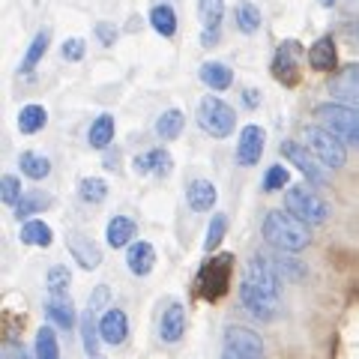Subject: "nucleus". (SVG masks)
<instances>
[{
    "label": "nucleus",
    "instance_id": "nucleus-39",
    "mask_svg": "<svg viewBox=\"0 0 359 359\" xmlns=\"http://www.w3.org/2000/svg\"><path fill=\"white\" fill-rule=\"evenodd\" d=\"M261 186H264V192H278V189H287V186H290L287 168H285V165H269Z\"/></svg>",
    "mask_w": 359,
    "mask_h": 359
},
{
    "label": "nucleus",
    "instance_id": "nucleus-3",
    "mask_svg": "<svg viewBox=\"0 0 359 359\" xmlns=\"http://www.w3.org/2000/svg\"><path fill=\"white\" fill-rule=\"evenodd\" d=\"M314 120H318V126L330 129L344 144L359 147V108L341 105V102H323L314 108Z\"/></svg>",
    "mask_w": 359,
    "mask_h": 359
},
{
    "label": "nucleus",
    "instance_id": "nucleus-32",
    "mask_svg": "<svg viewBox=\"0 0 359 359\" xmlns=\"http://www.w3.org/2000/svg\"><path fill=\"white\" fill-rule=\"evenodd\" d=\"M51 48V27H42L36 36H33V42H30V48H27V54H25V60H21V72H30L33 66H36L42 57H45V51Z\"/></svg>",
    "mask_w": 359,
    "mask_h": 359
},
{
    "label": "nucleus",
    "instance_id": "nucleus-21",
    "mask_svg": "<svg viewBox=\"0 0 359 359\" xmlns=\"http://www.w3.org/2000/svg\"><path fill=\"white\" fill-rule=\"evenodd\" d=\"M135 237H138V224H135V219H129V216H114L105 228V240H108L111 249H129L135 243Z\"/></svg>",
    "mask_w": 359,
    "mask_h": 359
},
{
    "label": "nucleus",
    "instance_id": "nucleus-7",
    "mask_svg": "<svg viewBox=\"0 0 359 359\" xmlns=\"http://www.w3.org/2000/svg\"><path fill=\"white\" fill-rule=\"evenodd\" d=\"M222 351H231L237 356H252V359H266L264 339L255 330L243 327V323H228L222 332Z\"/></svg>",
    "mask_w": 359,
    "mask_h": 359
},
{
    "label": "nucleus",
    "instance_id": "nucleus-2",
    "mask_svg": "<svg viewBox=\"0 0 359 359\" xmlns=\"http://www.w3.org/2000/svg\"><path fill=\"white\" fill-rule=\"evenodd\" d=\"M285 210L302 224H309V228L311 224H323L330 219V204L306 183H290L285 189Z\"/></svg>",
    "mask_w": 359,
    "mask_h": 359
},
{
    "label": "nucleus",
    "instance_id": "nucleus-22",
    "mask_svg": "<svg viewBox=\"0 0 359 359\" xmlns=\"http://www.w3.org/2000/svg\"><path fill=\"white\" fill-rule=\"evenodd\" d=\"M51 204H54V198H51L48 192H42V189H33V192L21 195V201L13 207V212H15V219L25 224V222H30L33 216H36V212L51 210Z\"/></svg>",
    "mask_w": 359,
    "mask_h": 359
},
{
    "label": "nucleus",
    "instance_id": "nucleus-10",
    "mask_svg": "<svg viewBox=\"0 0 359 359\" xmlns=\"http://www.w3.org/2000/svg\"><path fill=\"white\" fill-rule=\"evenodd\" d=\"M299 51H302V45L297 39H285L276 48V57H273V66H269V69H273L276 81H282L285 87L299 84Z\"/></svg>",
    "mask_w": 359,
    "mask_h": 359
},
{
    "label": "nucleus",
    "instance_id": "nucleus-18",
    "mask_svg": "<svg viewBox=\"0 0 359 359\" xmlns=\"http://www.w3.org/2000/svg\"><path fill=\"white\" fill-rule=\"evenodd\" d=\"M99 332H102L105 344H123L129 339V318L123 309H108L99 320Z\"/></svg>",
    "mask_w": 359,
    "mask_h": 359
},
{
    "label": "nucleus",
    "instance_id": "nucleus-36",
    "mask_svg": "<svg viewBox=\"0 0 359 359\" xmlns=\"http://www.w3.org/2000/svg\"><path fill=\"white\" fill-rule=\"evenodd\" d=\"M78 195H81L84 204H102L108 198V183L102 177H84L81 186H78Z\"/></svg>",
    "mask_w": 359,
    "mask_h": 359
},
{
    "label": "nucleus",
    "instance_id": "nucleus-31",
    "mask_svg": "<svg viewBox=\"0 0 359 359\" xmlns=\"http://www.w3.org/2000/svg\"><path fill=\"white\" fill-rule=\"evenodd\" d=\"M150 25H153V30L159 33V36H165V39H171L174 33H177V13L168 4H159V6H153L150 9Z\"/></svg>",
    "mask_w": 359,
    "mask_h": 359
},
{
    "label": "nucleus",
    "instance_id": "nucleus-14",
    "mask_svg": "<svg viewBox=\"0 0 359 359\" xmlns=\"http://www.w3.org/2000/svg\"><path fill=\"white\" fill-rule=\"evenodd\" d=\"M66 249L72 252V257H75V264L81 266V269H96L99 264H102V249H99V243L96 240H90L87 233H78V231H72L69 237H66Z\"/></svg>",
    "mask_w": 359,
    "mask_h": 359
},
{
    "label": "nucleus",
    "instance_id": "nucleus-5",
    "mask_svg": "<svg viewBox=\"0 0 359 359\" xmlns=\"http://www.w3.org/2000/svg\"><path fill=\"white\" fill-rule=\"evenodd\" d=\"M302 141H306V147L318 156L323 168H330V171H339V168L347 165V147L341 138H335L330 129L323 126H306L302 129Z\"/></svg>",
    "mask_w": 359,
    "mask_h": 359
},
{
    "label": "nucleus",
    "instance_id": "nucleus-37",
    "mask_svg": "<svg viewBox=\"0 0 359 359\" xmlns=\"http://www.w3.org/2000/svg\"><path fill=\"white\" fill-rule=\"evenodd\" d=\"M69 282H72L69 266L54 264L48 269V297H69Z\"/></svg>",
    "mask_w": 359,
    "mask_h": 359
},
{
    "label": "nucleus",
    "instance_id": "nucleus-1",
    "mask_svg": "<svg viewBox=\"0 0 359 359\" xmlns=\"http://www.w3.org/2000/svg\"><path fill=\"white\" fill-rule=\"evenodd\" d=\"M261 233H264V243L269 249L285 252V255H297L311 245L309 224L294 219L287 210H269L261 222Z\"/></svg>",
    "mask_w": 359,
    "mask_h": 359
},
{
    "label": "nucleus",
    "instance_id": "nucleus-30",
    "mask_svg": "<svg viewBox=\"0 0 359 359\" xmlns=\"http://www.w3.org/2000/svg\"><path fill=\"white\" fill-rule=\"evenodd\" d=\"M233 21H237L240 33L252 36V33L261 30V9H257L252 0H240L237 9H233Z\"/></svg>",
    "mask_w": 359,
    "mask_h": 359
},
{
    "label": "nucleus",
    "instance_id": "nucleus-16",
    "mask_svg": "<svg viewBox=\"0 0 359 359\" xmlns=\"http://www.w3.org/2000/svg\"><path fill=\"white\" fill-rule=\"evenodd\" d=\"M126 266L132 276L138 278H147L156 266V245L147 240H135L129 249H126Z\"/></svg>",
    "mask_w": 359,
    "mask_h": 359
},
{
    "label": "nucleus",
    "instance_id": "nucleus-25",
    "mask_svg": "<svg viewBox=\"0 0 359 359\" xmlns=\"http://www.w3.org/2000/svg\"><path fill=\"white\" fill-rule=\"evenodd\" d=\"M269 264H273V269L278 273V278H282V282H302V278L309 276V266L302 264L297 255L276 252V255H269Z\"/></svg>",
    "mask_w": 359,
    "mask_h": 359
},
{
    "label": "nucleus",
    "instance_id": "nucleus-42",
    "mask_svg": "<svg viewBox=\"0 0 359 359\" xmlns=\"http://www.w3.org/2000/svg\"><path fill=\"white\" fill-rule=\"evenodd\" d=\"M108 299H111V287H108V285H99V287H93V294H90V299H87V309L102 311V309L108 306Z\"/></svg>",
    "mask_w": 359,
    "mask_h": 359
},
{
    "label": "nucleus",
    "instance_id": "nucleus-41",
    "mask_svg": "<svg viewBox=\"0 0 359 359\" xmlns=\"http://www.w3.org/2000/svg\"><path fill=\"white\" fill-rule=\"evenodd\" d=\"M63 60H69V63H78V60H84V54H87V42L81 36H72V39H66L63 42Z\"/></svg>",
    "mask_w": 359,
    "mask_h": 359
},
{
    "label": "nucleus",
    "instance_id": "nucleus-43",
    "mask_svg": "<svg viewBox=\"0 0 359 359\" xmlns=\"http://www.w3.org/2000/svg\"><path fill=\"white\" fill-rule=\"evenodd\" d=\"M117 36H120V30L111 25V21H99V25H96V39L102 45H114Z\"/></svg>",
    "mask_w": 359,
    "mask_h": 359
},
{
    "label": "nucleus",
    "instance_id": "nucleus-29",
    "mask_svg": "<svg viewBox=\"0 0 359 359\" xmlns=\"http://www.w3.org/2000/svg\"><path fill=\"white\" fill-rule=\"evenodd\" d=\"M183 126H186V117L180 108H168L159 114V120H156V135H159L162 141H174L183 135Z\"/></svg>",
    "mask_w": 359,
    "mask_h": 359
},
{
    "label": "nucleus",
    "instance_id": "nucleus-4",
    "mask_svg": "<svg viewBox=\"0 0 359 359\" xmlns=\"http://www.w3.org/2000/svg\"><path fill=\"white\" fill-rule=\"evenodd\" d=\"M198 126L204 129L210 138L222 141L237 129V111L219 96H204L198 102Z\"/></svg>",
    "mask_w": 359,
    "mask_h": 359
},
{
    "label": "nucleus",
    "instance_id": "nucleus-34",
    "mask_svg": "<svg viewBox=\"0 0 359 359\" xmlns=\"http://www.w3.org/2000/svg\"><path fill=\"white\" fill-rule=\"evenodd\" d=\"M33 353H36V359H60L57 332H54L51 327H39L36 330V344H33Z\"/></svg>",
    "mask_w": 359,
    "mask_h": 359
},
{
    "label": "nucleus",
    "instance_id": "nucleus-26",
    "mask_svg": "<svg viewBox=\"0 0 359 359\" xmlns=\"http://www.w3.org/2000/svg\"><path fill=\"white\" fill-rule=\"evenodd\" d=\"M78 330H81L84 353H87L90 359H96V356H99V339H102V332H99V320H96V311H93V309H84V311H81Z\"/></svg>",
    "mask_w": 359,
    "mask_h": 359
},
{
    "label": "nucleus",
    "instance_id": "nucleus-46",
    "mask_svg": "<svg viewBox=\"0 0 359 359\" xmlns=\"http://www.w3.org/2000/svg\"><path fill=\"white\" fill-rule=\"evenodd\" d=\"M243 99H245V108H257V90H243Z\"/></svg>",
    "mask_w": 359,
    "mask_h": 359
},
{
    "label": "nucleus",
    "instance_id": "nucleus-40",
    "mask_svg": "<svg viewBox=\"0 0 359 359\" xmlns=\"http://www.w3.org/2000/svg\"><path fill=\"white\" fill-rule=\"evenodd\" d=\"M21 180L15 177V174H6L4 180H0V201L4 204H9V207H15L18 201H21Z\"/></svg>",
    "mask_w": 359,
    "mask_h": 359
},
{
    "label": "nucleus",
    "instance_id": "nucleus-6",
    "mask_svg": "<svg viewBox=\"0 0 359 359\" xmlns=\"http://www.w3.org/2000/svg\"><path fill=\"white\" fill-rule=\"evenodd\" d=\"M282 156L297 168L302 177L309 180V183H314V186H327V183H330V168H323L320 159L306 147V144H299V141H285V144H282Z\"/></svg>",
    "mask_w": 359,
    "mask_h": 359
},
{
    "label": "nucleus",
    "instance_id": "nucleus-15",
    "mask_svg": "<svg viewBox=\"0 0 359 359\" xmlns=\"http://www.w3.org/2000/svg\"><path fill=\"white\" fill-rule=\"evenodd\" d=\"M186 335V309L180 302H168L159 318V339L165 344H177Z\"/></svg>",
    "mask_w": 359,
    "mask_h": 359
},
{
    "label": "nucleus",
    "instance_id": "nucleus-17",
    "mask_svg": "<svg viewBox=\"0 0 359 359\" xmlns=\"http://www.w3.org/2000/svg\"><path fill=\"white\" fill-rule=\"evenodd\" d=\"M132 168L138 174H153V177H165V174H171V168H174V159H171V153H168L165 147H153L147 153H138L132 159Z\"/></svg>",
    "mask_w": 359,
    "mask_h": 359
},
{
    "label": "nucleus",
    "instance_id": "nucleus-12",
    "mask_svg": "<svg viewBox=\"0 0 359 359\" xmlns=\"http://www.w3.org/2000/svg\"><path fill=\"white\" fill-rule=\"evenodd\" d=\"M198 15H201V42L212 48L222 39L224 0H198Z\"/></svg>",
    "mask_w": 359,
    "mask_h": 359
},
{
    "label": "nucleus",
    "instance_id": "nucleus-8",
    "mask_svg": "<svg viewBox=\"0 0 359 359\" xmlns=\"http://www.w3.org/2000/svg\"><path fill=\"white\" fill-rule=\"evenodd\" d=\"M327 90H330V96L335 99V102L359 108V63L339 66V69L332 72V78L327 81Z\"/></svg>",
    "mask_w": 359,
    "mask_h": 359
},
{
    "label": "nucleus",
    "instance_id": "nucleus-35",
    "mask_svg": "<svg viewBox=\"0 0 359 359\" xmlns=\"http://www.w3.org/2000/svg\"><path fill=\"white\" fill-rule=\"evenodd\" d=\"M45 123H48V114H45L42 105H25L18 111V129L25 135H36L45 129Z\"/></svg>",
    "mask_w": 359,
    "mask_h": 359
},
{
    "label": "nucleus",
    "instance_id": "nucleus-45",
    "mask_svg": "<svg viewBox=\"0 0 359 359\" xmlns=\"http://www.w3.org/2000/svg\"><path fill=\"white\" fill-rule=\"evenodd\" d=\"M9 359H36V353H27L21 344H13L9 347Z\"/></svg>",
    "mask_w": 359,
    "mask_h": 359
},
{
    "label": "nucleus",
    "instance_id": "nucleus-33",
    "mask_svg": "<svg viewBox=\"0 0 359 359\" xmlns=\"http://www.w3.org/2000/svg\"><path fill=\"white\" fill-rule=\"evenodd\" d=\"M18 168H21V174L30 177V180H45V177L51 174V162L45 159V156L33 153V150L18 156Z\"/></svg>",
    "mask_w": 359,
    "mask_h": 359
},
{
    "label": "nucleus",
    "instance_id": "nucleus-19",
    "mask_svg": "<svg viewBox=\"0 0 359 359\" xmlns=\"http://www.w3.org/2000/svg\"><path fill=\"white\" fill-rule=\"evenodd\" d=\"M309 63L318 72H335L339 69V48H335L332 36H320L318 42L309 48Z\"/></svg>",
    "mask_w": 359,
    "mask_h": 359
},
{
    "label": "nucleus",
    "instance_id": "nucleus-38",
    "mask_svg": "<svg viewBox=\"0 0 359 359\" xmlns=\"http://www.w3.org/2000/svg\"><path fill=\"white\" fill-rule=\"evenodd\" d=\"M224 233H228V216L224 212H216V216L210 219V228H207V237H204V252H216Z\"/></svg>",
    "mask_w": 359,
    "mask_h": 359
},
{
    "label": "nucleus",
    "instance_id": "nucleus-9",
    "mask_svg": "<svg viewBox=\"0 0 359 359\" xmlns=\"http://www.w3.org/2000/svg\"><path fill=\"white\" fill-rule=\"evenodd\" d=\"M243 285L264 290V294H269V297H282V285H285V282H282V278H278V273L273 269V264H269V257H264V255H255L252 261L245 264Z\"/></svg>",
    "mask_w": 359,
    "mask_h": 359
},
{
    "label": "nucleus",
    "instance_id": "nucleus-27",
    "mask_svg": "<svg viewBox=\"0 0 359 359\" xmlns=\"http://www.w3.org/2000/svg\"><path fill=\"white\" fill-rule=\"evenodd\" d=\"M18 237H21V243H25V245H39V249H48L51 240H54V231L42 219H30V222L21 224Z\"/></svg>",
    "mask_w": 359,
    "mask_h": 359
},
{
    "label": "nucleus",
    "instance_id": "nucleus-23",
    "mask_svg": "<svg viewBox=\"0 0 359 359\" xmlns=\"http://www.w3.org/2000/svg\"><path fill=\"white\" fill-rule=\"evenodd\" d=\"M198 78H201V84L210 87V90H216V93H222V90H228L233 84V69L228 63H219V60H207L204 66L198 69Z\"/></svg>",
    "mask_w": 359,
    "mask_h": 359
},
{
    "label": "nucleus",
    "instance_id": "nucleus-28",
    "mask_svg": "<svg viewBox=\"0 0 359 359\" xmlns=\"http://www.w3.org/2000/svg\"><path fill=\"white\" fill-rule=\"evenodd\" d=\"M111 141H114V117L99 114L93 120V126H90V132H87V144L93 150H105V147H111Z\"/></svg>",
    "mask_w": 359,
    "mask_h": 359
},
{
    "label": "nucleus",
    "instance_id": "nucleus-47",
    "mask_svg": "<svg viewBox=\"0 0 359 359\" xmlns=\"http://www.w3.org/2000/svg\"><path fill=\"white\" fill-rule=\"evenodd\" d=\"M222 359H252V356H237V353H231V351H222Z\"/></svg>",
    "mask_w": 359,
    "mask_h": 359
},
{
    "label": "nucleus",
    "instance_id": "nucleus-11",
    "mask_svg": "<svg viewBox=\"0 0 359 359\" xmlns=\"http://www.w3.org/2000/svg\"><path fill=\"white\" fill-rule=\"evenodd\" d=\"M240 302L255 320H266L269 323V320H276L278 314H282V297H269V294H264V290L249 287L243 282H240Z\"/></svg>",
    "mask_w": 359,
    "mask_h": 359
},
{
    "label": "nucleus",
    "instance_id": "nucleus-44",
    "mask_svg": "<svg viewBox=\"0 0 359 359\" xmlns=\"http://www.w3.org/2000/svg\"><path fill=\"white\" fill-rule=\"evenodd\" d=\"M341 39L351 51H359V21H351V25L341 27Z\"/></svg>",
    "mask_w": 359,
    "mask_h": 359
},
{
    "label": "nucleus",
    "instance_id": "nucleus-48",
    "mask_svg": "<svg viewBox=\"0 0 359 359\" xmlns=\"http://www.w3.org/2000/svg\"><path fill=\"white\" fill-rule=\"evenodd\" d=\"M320 6H327V9H330V6H335V0H320Z\"/></svg>",
    "mask_w": 359,
    "mask_h": 359
},
{
    "label": "nucleus",
    "instance_id": "nucleus-13",
    "mask_svg": "<svg viewBox=\"0 0 359 359\" xmlns=\"http://www.w3.org/2000/svg\"><path fill=\"white\" fill-rule=\"evenodd\" d=\"M264 147H266V132L261 126H243L240 141H237V162L243 168L257 165L264 156Z\"/></svg>",
    "mask_w": 359,
    "mask_h": 359
},
{
    "label": "nucleus",
    "instance_id": "nucleus-20",
    "mask_svg": "<svg viewBox=\"0 0 359 359\" xmlns=\"http://www.w3.org/2000/svg\"><path fill=\"white\" fill-rule=\"evenodd\" d=\"M45 314H48L51 327L57 330H75V323L81 320L75 314V306L69 297H48V302H45Z\"/></svg>",
    "mask_w": 359,
    "mask_h": 359
},
{
    "label": "nucleus",
    "instance_id": "nucleus-24",
    "mask_svg": "<svg viewBox=\"0 0 359 359\" xmlns=\"http://www.w3.org/2000/svg\"><path fill=\"white\" fill-rule=\"evenodd\" d=\"M216 198H219V192H216V186H212L210 180H192L189 189H186V201H189V207H192L195 212L212 210L216 207Z\"/></svg>",
    "mask_w": 359,
    "mask_h": 359
}]
</instances>
